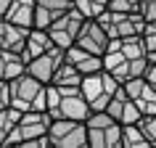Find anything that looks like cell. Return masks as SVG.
Masks as SVG:
<instances>
[{
  "mask_svg": "<svg viewBox=\"0 0 156 148\" xmlns=\"http://www.w3.org/2000/svg\"><path fill=\"white\" fill-rule=\"evenodd\" d=\"M140 16L146 21H156V0H140Z\"/></svg>",
  "mask_w": 156,
  "mask_h": 148,
  "instance_id": "cell-28",
  "label": "cell"
},
{
  "mask_svg": "<svg viewBox=\"0 0 156 148\" xmlns=\"http://www.w3.org/2000/svg\"><path fill=\"white\" fill-rule=\"evenodd\" d=\"M119 85L122 82H119L111 72L101 69V72H95V74H85L82 82H80V90H82L90 111H103L106 103L114 98V93L119 90Z\"/></svg>",
  "mask_w": 156,
  "mask_h": 148,
  "instance_id": "cell-2",
  "label": "cell"
},
{
  "mask_svg": "<svg viewBox=\"0 0 156 148\" xmlns=\"http://www.w3.org/2000/svg\"><path fill=\"white\" fill-rule=\"evenodd\" d=\"M56 116L85 122V119L90 116V106H87V100H85L82 90H74V93L61 95V103H58V108H56ZM56 116H53V119H56Z\"/></svg>",
  "mask_w": 156,
  "mask_h": 148,
  "instance_id": "cell-9",
  "label": "cell"
},
{
  "mask_svg": "<svg viewBox=\"0 0 156 148\" xmlns=\"http://www.w3.org/2000/svg\"><path fill=\"white\" fill-rule=\"evenodd\" d=\"M148 61H151V64H156V53H148Z\"/></svg>",
  "mask_w": 156,
  "mask_h": 148,
  "instance_id": "cell-31",
  "label": "cell"
},
{
  "mask_svg": "<svg viewBox=\"0 0 156 148\" xmlns=\"http://www.w3.org/2000/svg\"><path fill=\"white\" fill-rule=\"evenodd\" d=\"M11 103V87H8V79H0V108H5Z\"/></svg>",
  "mask_w": 156,
  "mask_h": 148,
  "instance_id": "cell-29",
  "label": "cell"
},
{
  "mask_svg": "<svg viewBox=\"0 0 156 148\" xmlns=\"http://www.w3.org/2000/svg\"><path fill=\"white\" fill-rule=\"evenodd\" d=\"M50 146L58 148H85L87 146V124L77 122V119H64L56 116L48 127Z\"/></svg>",
  "mask_w": 156,
  "mask_h": 148,
  "instance_id": "cell-4",
  "label": "cell"
},
{
  "mask_svg": "<svg viewBox=\"0 0 156 148\" xmlns=\"http://www.w3.org/2000/svg\"><path fill=\"white\" fill-rule=\"evenodd\" d=\"M82 24H85V16L74 8V5L69 11H64L61 16H56V21L48 26L53 45H58V48H64V50L69 48V45H74L77 32H80V26H82Z\"/></svg>",
  "mask_w": 156,
  "mask_h": 148,
  "instance_id": "cell-6",
  "label": "cell"
},
{
  "mask_svg": "<svg viewBox=\"0 0 156 148\" xmlns=\"http://www.w3.org/2000/svg\"><path fill=\"white\" fill-rule=\"evenodd\" d=\"M64 58L69 61V64L77 66V72L82 74H95L103 69V56H95V53H90V50L80 48V45H69V48L64 50Z\"/></svg>",
  "mask_w": 156,
  "mask_h": 148,
  "instance_id": "cell-10",
  "label": "cell"
},
{
  "mask_svg": "<svg viewBox=\"0 0 156 148\" xmlns=\"http://www.w3.org/2000/svg\"><path fill=\"white\" fill-rule=\"evenodd\" d=\"M64 61V48H58V45H53L50 50H45V53H40V56L29 58L24 64V72L32 74L34 79H40V82L48 85L50 79H53V74H56L58 64Z\"/></svg>",
  "mask_w": 156,
  "mask_h": 148,
  "instance_id": "cell-7",
  "label": "cell"
},
{
  "mask_svg": "<svg viewBox=\"0 0 156 148\" xmlns=\"http://www.w3.org/2000/svg\"><path fill=\"white\" fill-rule=\"evenodd\" d=\"M3 19H8L11 24H16V26L32 29V24H34V0H13Z\"/></svg>",
  "mask_w": 156,
  "mask_h": 148,
  "instance_id": "cell-14",
  "label": "cell"
},
{
  "mask_svg": "<svg viewBox=\"0 0 156 148\" xmlns=\"http://www.w3.org/2000/svg\"><path fill=\"white\" fill-rule=\"evenodd\" d=\"M53 48V40H50V32L48 29H37V26H32L29 32H27V40H24V48H21V61H29V58L40 56V53H45V50Z\"/></svg>",
  "mask_w": 156,
  "mask_h": 148,
  "instance_id": "cell-12",
  "label": "cell"
},
{
  "mask_svg": "<svg viewBox=\"0 0 156 148\" xmlns=\"http://www.w3.org/2000/svg\"><path fill=\"white\" fill-rule=\"evenodd\" d=\"M58 103H61V93H58V87L53 82H48L45 85V111H48L50 116H56Z\"/></svg>",
  "mask_w": 156,
  "mask_h": 148,
  "instance_id": "cell-25",
  "label": "cell"
},
{
  "mask_svg": "<svg viewBox=\"0 0 156 148\" xmlns=\"http://www.w3.org/2000/svg\"><path fill=\"white\" fill-rule=\"evenodd\" d=\"M27 32H29V29L11 24L8 19H0V50H13V53H21L24 40H27Z\"/></svg>",
  "mask_w": 156,
  "mask_h": 148,
  "instance_id": "cell-13",
  "label": "cell"
},
{
  "mask_svg": "<svg viewBox=\"0 0 156 148\" xmlns=\"http://www.w3.org/2000/svg\"><path fill=\"white\" fill-rule=\"evenodd\" d=\"M56 16H61V13H53V11L42 8V5H37V0H34V24L37 29H48L53 21H56Z\"/></svg>",
  "mask_w": 156,
  "mask_h": 148,
  "instance_id": "cell-24",
  "label": "cell"
},
{
  "mask_svg": "<svg viewBox=\"0 0 156 148\" xmlns=\"http://www.w3.org/2000/svg\"><path fill=\"white\" fill-rule=\"evenodd\" d=\"M108 11H116V13H135L140 11V0H108Z\"/></svg>",
  "mask_w": 156,
  "mask_h": 148,
  "instance_id": "cell-26",
  "label": "cell"
},
{
  "mask_svg": "<svg viewBox=\"0 0 156 148\" xmlns=\"http://www.w3.org/2000/svg\"><path fill=\"white\" fill-rule=\"evenodd\" d=\"M87 146L90 148H119L122 146V124L114 122L108 127H87Z\"/></svg>",
  "mask_w": 156,
  "mask_h": 148,
  "instance_id": "cell-11",
  "label": "cell"
},
{
  "mask_svg": "<svg viewBox=\"0 0 156 148\" xmlns=\"http://www.w3.org/2000/svg\"><path fill=\"white\" fill-rule=\"evenodd\" d=\"M53 122V116L48 111H21V119L13 124V130L8 132V138L3 140V146H21L27 140L37 138V135H45Z\"/></svg>",
  "mask_w": 156,
  "mask_h": 148,
  "instance_id": "cell-3",
  "label": "cell"
},
{
  "mask_svg": "<svg viewBox=\"0 0 156 148\" xmlns=\"http://www.w3.org/2000/svg\"><path fill=\"white\" fill-rule=\"evenodd\" d=\"M53 85H80L82 82V74L77 72V66L74 64H69V61H61L58 64V69H56V74H53V79H50Z\"/></svg>",
  "mask_w": 156,
  "mask_h": 148,
  "instance_id": "cell-17",
  "label": "cell"
},
{
  "mask_svg": "<svg viewBox=\"0 0 156 148\" xmlns=\"http://www.w3.org/2000/svg\"><path fill=\"white\" fill-rule=\"evenodd\" d=\"M122 146L124 148H148L151 143L138 130V124H122Z\"/></svg>",
  "mask_w": 156,
  "mask_h": 148,
  "instance_id": "cell-18",
  "label": "cell"
},
{
  "mask_svg": "<svg viewBox=\"0 0 156 148\" xmlns=\"http://www.w3.org/2000/svg\"><path fill=\"white\" fill-rule=\"evenodd\" d=\"M101 26L106 29L108 37H132V34H143L146 29V19L140 16V11L135 13H116V11H103L98 16Z\"/></svg>",
  "mask_w": 156,
  "mask_h": 148,
  "instance_id": "cell-5",
  "label": "cell"
},
{
  "mask_svg": "<svg viewBox=\"0 0 156 148\" xmlns=\"http://www.w3.org/2000/svg\"><path fill=\"white\" fill-rule=\"evenodd\" d=\"M135 103H138L140 114H156V87L148 85V79H146V85H143L140 95L135 98Z\"/></svg>",
  "mask_w": 156,
  "mask_h": 148,
  "instance_id": "cell-20",
  "label": "cell"
},
{
  "mask_svg": "<svg viewBox=\"0 0 156 148\" xmlns=\"http://www.w3.org/2000/svg\"><path fill=\"white\" fill-rule=\"evenodd\" d=\"M74 45L90 50L95 56H103V50H106V45H108V34H106V29L101 26L98 19H85V24L80 26V32H77Z\"/></svg>",
  "mask_w": 156,
  "mask_h": 148,
  "instance_id": "cell-8",
  "label": "cell"
},
{
  "mask_svg": "<svg viewBox=\"0 0 156 148\" xmlns=\"http://www.w3.org/2000/svg\"><path fill=\"white\" fill-rule=\"evenodd\" d=\"M11 87V103L8 106L19 108V111H45V82L34 79L32 74H19L13 79H8Z\"/></svg>",
  "mask_w": 156,
  "mask_h": 148,
  "instance_id": "cell-1",
  "label": "cell"
},
{
  "mask_svg": "<svg viewBox=\"0 0 156 148\" xmlns=\"http://www.w3.org/2000/svg\"><path fill=\"white\" fill-rule=\"evenodd\" d=\"M140 119V108H138V103L132 98H127L122 103V111H119V124H135Z\"/></svg>",
  "mask_w": 156,
  "mask_h": 148,
  "instance_id": "cell-23",
  "label": "cell"
},
{
  "mask_svg": "<svg viewBox=\"0 0 156 148\" xmlns=\"http://www.w3.org/2000/svg\"><path fill=\"white\" fill-rule=\"evenodd\" d=\"M135 124H138V130L146 135L148 143L156 146V114H140V119Z\"/></svg>",
  "mask_w": 156,
  "mask_h": 148,
  "instance_id": "cell-22",
  "label": "cell"
},
{
  "mask_svg": "<svg viewBox=\"0 0 156 148\" xmlns=\"http://www.w3.org/2000/svg\"><path fill=\"white\" fill-rule=\"evenodd\" d=\"M21 119V111L13 106H5V108H0V146H3V140L8 138V132L13 130V124Z\"/></svg>",
  "mask_w": 156,
  "mask_h": 148,
  "instance_id": "cell-19",
  "label": "cell"
},
{
  "mask_svg": "<svg viewBox=\"0 0 156 148\" xmlns=\"http://www.w3.org/2000/svg\"><path fill=\"white\" fill-rule=\"evenodd\" d=\"M11 3H13V0H0V19L5 16V11L11 8Z\"/></svg>",
  "mask_w": 156,
  "mask_h": 148,
  "instance_id": "cell-30",
  "label": "cell"
},
{
  "mask_svg": "<svg viewBox=\"0 0 156 148\" xmlns=\"http://www.w3.org/2000/svg\"><path fill=\"white\" fill-rule=\"evenodd\" d=\"M148 56H140V58H127L124 64H119L114 69V77L119 79V82H124V79H132V77H143L146 74V69H148Z\"/></svg>",
  "mask_w": 156,
  "mask_h": 148,
  "instance_id": "cell-15",
  "label": "cell"
},
{
  "mask_svg": "<svg viewBox=\"0 0 156 148\" xmlns=\"http://www.w3.org/2000/svg\"><path fill=\"white\" fill-rule=\"evenodd\" d=\"M37 5L53 11V13H64V11H69L74 5V0H37Z\"/></svg>",
  "mask_w": 156,
  "mask_h": 148,
  "instance_id": "cell-27",
  "label": "cell"
},
{
  "mask_svg": "<svg viewBox=\"0 0 156 148\" xmlns=\"http://www.w3.org/2000/svg\"><path fill=\"white\" fill-rule=\"evenodd\" d=\"M24 74V61L13 50H0V79H13Z\"/></svg>",
  "mask_w": 156,
  "mask_h": 148,
  "instance_id": "cell-16",
  "label": "cell"
},
{
  "mask_svg": "<svg viewBox=\"0 0 156 148\" xmlns=\"http://www.w3.org/2000/svg\"><path fill=\"white\" fill-rule=\"evenodd\" d=\"M106 5H108V0H74V8L85 19H98L106 11Z\"/></svg>",
  "mask_w": 156,
  "mask_h": 148,
  "instance_id": "cell-21",
  "label": "cell"
}]
</instances>
